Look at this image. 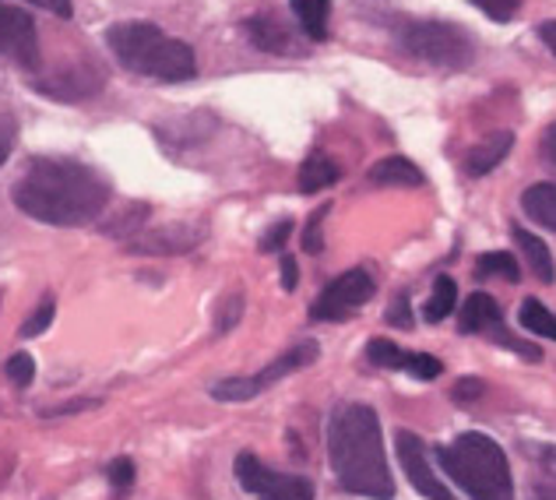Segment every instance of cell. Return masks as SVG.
<instances>
[{"label":"cell","mask_w":556,"mask_h":500,"mask_svg":"<svg viewBox=\"0 0 556 500\" xmlns=\"http://www.w3.org/2000/svg\"><path fill=\"white\" fill-rule=\"evenodd\" d=\"M296 278H300L296 261H292V258H282V289H286V292L296 289Z\"/></svg>","instance_id":"obj_38"},{"label":"cell","mask_w":556,"mask_h":500,"mask_svg":"<svg viewBox=\"0 0 556 500\" xmlns=\"http://www.w3.org/2000/svg\"><path fill=\"white\" fill-rule=\"evenodd\" d=\"M289 233H292V223L289 218H282V223H275L265 237H261V250H265V254H275V250H282L286 247V240H289Z\"/></svg>","instance_id":"obj_33"},{"label":"cell","mask_w":556,"mask_h":500,"mask_svg":"<svg viewBox=\"0 0 556 500\" xmlns=\"http://www.w3.org/2000/svg\"><path fill=\"white\" fill-rule=\"evenodd\" d=\"M11 149H14V124H0V166L8 163Z\"/></svg>","instance_id":"obj_37"},{"label":"cell","mask_w":556,"mask_h":500,"mask_svg":"<svg viewBox=\"0 0 556 500\" xmlns=\"http://www.w3.org/2000/svg\"><path fill=\"white\" fill-rule=\"evenodd\" d=\"M399 39L405 53H413L422 64H433L441 71H462L476 61V39L455 22H405Z\"/></svg>","instance_id":"obj_5"},{"label":"cell","mask_w":556,"mask_h":500,"mask_svg":"<svg viewBox=\"0 0 556 500\" xmlns=\"http://www.w3.org/2000/svg\"><path fill=\"white\" fill-rule=\"evenodd\" d=\"M317 342H303V346H296V349H289V352H282L275 363H268L265 371L261 374H254V377H229V380H218V385L212 388V399H218V402H251V399H257L261 391H268L275 380H282L286 374H296L300 366H306V363H314L317 360Z\"/></svg>","instance_id":"obj_6"},{"label":"cell","mask_w":556,"mask_h":500,"mask_svg":"<svg viewBox=\"0 0 556 500\" xmlns=\"http://www.w3.org/2000/svg\"><path fill=\"white\" fill-rule=\"evenodd\" d=\"M437 462L472 500H515L504 448L486 434H462L437 448Z\"/></svg>","instance_id":"obj_4"},{"label":"cell","mask_w":556,"mask_h":500,"mask_svg":"<svg viewBox=\"0 0 556 500\" xmlns=\"http://www.w3.org/2000/svg\"><path fill=\"white\" fill-rule=\"evenodd\" d=\"M468 4H476L486 18H493V22H510L518 14V8H521V0H468Z\"/></svg>","instance_id":"obj_29"},{"label":"cell","mask_w":556,"mask_h":500,"mask_svg":"<svg viewBox=\"0 0 556 500\" xmlns=\"http://www.w3.org/2000/svg\"><path fill=\"white\" fill-rule=\"evenodd\" d=\"M292 14H296L306 39L325 42L328 39V18H331V0H289Z\"/></svg>","instance_id":"obj_18"},{"label":"cell","mask_w":556,"mask_h":500,"mask_svg":"<svg viewBox=\"0 0 556 500\" xmlns=\"http://www.w3.org/2000/svg\"><path fill=\"white\" fill-rule=\"evenodd\" d=\"M370 184H377V187H419L422 173H419V166L408 163L405 155H388L370 170Z\"/></svg>","instance_id":"obj_16"},{"label":"cell","mask_w":556,"mask_h":500,"mask_svg":"<svg viewBox=\"0 0 556 500\" xmlns=\"http://www.w3.org/2000/svg\"><path fill=\"white\" fill-rule=\"evenodd\" d=\"M367 357L374 366H384V371H405L408 352H402L394 342H388V338H374V342L367 346Z\"/></svg>","instance_id":"obj_24"},{"label":"cell","mask_w":556,"mask_h":500,"mask_svg":"<svg viewBox=\"0 0 556 500\" xmlns=\"http://www.w3.org/2000/svg\"><path fill=\"white\" fill-rule=\"evenodd\" d=\"M405 371L413 374V377H419V380H433V377H441V360L437 357H430V352H408L405 357Z\"/></svg>","instance_id":"obj_26"},{"label":"cell","mask_w":556,"mask_h":500,"mask_svg":"<svg viewBox=\"0 0 556 500\" xmlns=\"http://www.w3.org/2000/svg\"><path fill=\"white\" fill-rule=\"evenodd\" d=\"M479 395H482V380H476V377L458 380V388H455V399H458V402H465V399H479Z\"/></svg>","instance_id":"obj_36"},{"label":"cell","mask_w":556,"mask_h":500,"mask_svg":"<svg viewBox=\"0 0 556 500\" xmlns=\"http://www.w3.org/2000/svg\"><path fill=\"white\" fill-rule=\"evenodd\" d=\"M36 88H39V92L53 96V99L75 102V99H85V96L99 92V88H102V71L99 67H71V71H61V75H53V78H39Z\"/></svg>","instance_id":"obj_11"},{"label":"cell","mask_w":556,"mask_h":500,"mask_svg":"<svg viewBox=\"0 0 556 500\" xmlns=\"http://www.w3.org/2000/svg\"><path fill=\"white\" fill-rule=\"evenodd\" d=\"M529 454L539 465V473H546V479L556 483V448L553 445H529Z\"/></svg>","instance_id":"obj_31"},{"label":"cell","mask_w":556,"mask_h":500,"mask_svg":"<svg viewBox=\"0 0 556 500\" xmlns=\"http://www.w3.org/2000/svg\"><path fill=\"white\" fill-rule=\"evenodd\" d=\"M240 314H243V300L240 297H229V300H223V307H218V321H215V332L223 335V332H229L232 325L240 321Z\"/></svg>","instance_id":"obj_32"},{"label":"cell","mask_w":556,"mask_h":500,"mask_svg":"<svg viewBox=\"0 0 556 500\" xmlns=\"http://www.w3.org/2000/svg\"><path fill=\"white\" fill-rule=\"evenodd\" d=\"M0 57H11L28 71H39V33L22 8L0 0Z\"/></svg>","instance_id":"obj_9"},{"label":"cell","mask_w":556,"mask_h":500,"mask_svg":"<svg viewBox=\"0 0 556 500\" xmlns=\"http://www.w3.org/2000/svg\"><path fill=\"white\" fill-rule=\"evenodd\" d=\"M518 321H521V328H525V332L543 335V338H553V342H556V314L546 311V303L525 300V303H521V311H518Z\"/></svg>","instance_id":"obj_22"},{"label":"cell","mask_w":556,"mask_h":500,"mask_svg":"<svg viewBox=\"0 0 556 500\" xmlns=\"http://www.w3.org/2000/svg\"><path fill=\"white\" fill-rule=\"evenodd\" d=\"M394 448H399V462H402V468H405V476H408V483L427 497V500H458L455 493H451L444 483H441V476L433 473V465H430V454H427V448H422V440L416 437V434H408V430H402L399 437H394Z\"/></svg>","instance_id":"obj_10"},{"label":"cell","mask_w":556,"mask_h":500,"mask_svg":"<svg viewBox=\"0 0 556 500\" xmlns=\"http://www.w3.org/2000/svg\"><path fill=\"white\" fill-rule=\"evenodd\" d=\"M525 500H556V483H532Z\"/></svg>","instance_id":"obj_39"},{"label":"cell","mask_w":556,"mask_h":500,"mask_svg":"<svg viewBox=\"0 0 556 500\" xmlns=\"http://www.w3.org/2000/svg\"><path fill=\"white\" fill-rule=\"evenodd\" d=\"M510 149H515V135H510V130H493L490 138H482L476 149L465 155V173L486 176L490 170L501 166V159H507Z\"/></svg>","instance_id":"obj_12"},{"label":"cell","mask_w":556,"mask_h":500,"mask_svg":"<svg viewBox=\"0 0 556 500\" xmlns=\"http://www.w3.org/2000/svg\"><path fill=\"white\" fill-rule=\"evenodd\" d=\"M4 374H8L11 385H18V388L33 385V377H36V360L28 357V352H14V357L4 363Z\"/></svg>","instance_id":"obj_25"},{"label":"cell","mask_w":556,"mask_h":500,"mask_svg":"<svg viewBox=\"0 0 556 500\" xmlns=\"http://www.w3.org/2000/svg\"><path fill=\"white\" fill-rule=\"evenodd\" d=\"M339 163H334L331 155L325 152H311L306 155V163L300 166V190H306V195H314V190H325L331 184H339Z\"/></svg>","instance_id":"obj_19"},{"label":"cell","mask_w":556,"mask_h":500,"mask_svg":"<svg viewBox=\"0 0 556 500\" xmlns=\"http://www.w3.org/2000/svg\"><path fill=\"white\" fill-rule=\"evenodd\" d=\"M455 303H458V286H455V278H451V275H437V278H433L430 300H427V307H422V317H427L430 325H437V321H444L451 311H455Z\"/></svg>","instance_id":"obj_21"},{"label":"cell","mask_w":556,"mask_h":500,"mask_svg":"<svg viewBox=\"0 0 556 500\" xmlns=\"http://www.w3.org/2000/svg\"><path fill=\"white\" fill-rule=\"evenodd\" d=\"M388 321H391V325H399V328L413 325V311H408V297H405V292H402L399 300H394V307L388 311Z\"/></svg>","instance_id":"obj_34"},{"label":"cell","mask_w":556,"mask_h":500,"mask_svg":"<svg viewBox=\"0 0 556 500\" xmlns=\"http://www.w3.org/2000/svg\"><path fill=\"white\" fill-rule=\"evenodd\" d=\"M374 289H377V283L367 268H349L334 278V283L325 286V292H320L311 307V317H317V321L353 317L356 311H363V307L374 300Z\"/></svg>","instance_id":"obj_7"},{"label":"cell","mask_w":556,"mask_h":500,"mask_svg":"<svg viewBox=\"0 0 556 500\" xmlns=\"http://www.w3.org/2000/svg\"><path fill=\"white\" fill-rule=\"evenodd\" d=\"M521 204H525V215H529L532 223L556 233V184H532L529 190H525Z\"/></svg>","instance_id":"obj_20"},{"label":"cell","mask_w":556,"mask_h":500,"mask_svg":"<svg viewBox=\"0 0 556 500\" xmlns=\"http://www.w3.org/2000/svg\"><path fill=\"white\" fill-rule=\"evenodd\" d=\"M543 155H546L549 166H556V124L546 130V138H543Z\"/></svg>","instance_id":"obj_40"},{"label":"cell","mask_w":556,"mask_h":500,"mask_svg":"<svg viewBox=\"0 0 556 500\" xmlns=\"http://www.w3.org/2000/svg\"><path fill=\"white\" fill-rule=\"evenodd\" d=\"M515 243H518V250L525 254V261H529V268H532V275L539 278V283H553L556 278V264H553V254H549V247L535 237V233H529V229H518L515 226Z\"/></svg>","instance_id":"obj_17"},{"label":"cell","mask_w":556,"mask_h":500,"mask_svg":"<svg viewBox=\"0 0 556 500\" xmlns=\"http://www.w3.org/2000/svg\"><path fill=\"white\" fill-rule=\"evenodd\" d=\"M539 39L546 42V50H549V53H556V22L539 25Z\"/></svg>","instance_id":"obj_41"},{"label":"cell","mask_w":556,"mask_h":500,"mask_svg":"<svg viewBox=\"0 0 556 500\" xmlns=\"http://www.w3.org/2000/svg\"><path fill=\"white\" fill-rule=\"evenodd\" d=\"M135 462L130 459H116V462H110L106 465V479L113 483L116 490H130V483H135Z\"/></svg>","instance_id":"obj_30"},{"label":"cell","mask_w":556,"mask_h":500,"mask_svg":"<svg viewBox=\"0 0 556 500\" xmlns=\"http://www.w3.org/2000/svg\"><path fill=\"white\" fill-rule=\"evenodd\" d=\"M28 4L56 14V18H71V14H75V4H71V0H28Z\"/></svg>","instance_id":"obj_35"},{"label":"cell","mask_w":556,"mask_h":500,"mask_svg":"<svg viewBox=\"0 0 556 500\" xmlns=\"http://www.w3.org/2000/svg\"><path fill=\"white\" fill-rule=\"evenodd\" d=\"M476 275H496V278H504V283H518L521 272H518V261L504 254V250H490V254H482L476 261Z\"/></svg>","instance_id":"obj_23"},{"label":"cell","mask_w":556,"mask_h":500,"mask_svg":"<svg viewBox=\"0 0 556 500\" xmlns=\"http://www.w3.org/2000/svg\"><path fill=\"white\" fill-rule=\"evenodd\" d=\"M247 33H251L254 47H257V50H265V53H282V57L300 53V47H296V39H292V33H289V28H286L282 22H278V18H271V14H254V18L247 22Z\"/></svg>","instance_id":"obj_13"},{"label":"cell","mask_w":556,"mask_h":500,"mask_svg":"<svg viewBox=\"0 0 556 500\" xmlns=\"http://www.w3.org/2000/svg\"><path fill=\"white\" fill-rule=\"evenodd\" d=\"M496 325H501V307H496V300L486 297V292H472V297L462 303L458 332L476 335V332H490Z\"/></svg>","instance_id":"obj_14"},{"label":"cell","mask_w":556,"mask_h":500,"mask_svg":"<svg viewBox=\"0 0 556 500\" xmlns=\"http://www.w3.org/2000/svg\"><path fill=\"white\" fill-rule=\"evenodd\" d=\"M106 47L127 71L152 82H190L198 75L194 47L152 22H121L106 28Z\"/></svg>","instance_id":"obj_3"},{"label":"cell","mask_w":556,"mask_h":500,"mask_svg":"<svg viewBox=\"0 0 556 500\" xmlns=\"http://www.w3.org/2000/svg\"><path fill=\"white\" fill-rule=\"evenodd\" d=\"M328 454L342 490L370 500H391L394 479L384 459L380 420L370 405H342L328 423Z\"/></svg>","instance_id":"obj_2"},{"label":"cell","mask_w":556,"mask_h":500,"mask_svg":"<svg viewBox=\"0 0 556 500\" xmlns=\"http://www.w3.org/2000/svg\"><path fill=\"white\" fill-rule=\"evenodd\" d=\"M328 212H331V204H320V209L311 215V223H306V229H303V250H306V254H320V250H325V237H320V226H325Z\"/></svg>","instance_id":"obj_27"},{"label":"cell","mask_w":556,"mask_h":500,"mask_svg":"<svg viewBox=\"0 0 556 500\" xmlns=\"http://www.w3.org/2000/svg\"><path fill=\"white\" fill-rule=\"evenodd\" d=\"M198 229L190 226H173V229H159L149 233V237H135V250H144V254H180V250L198 247Z\"/></svg>","instance_id":"obj_15"},{"label":"cell","mask_w":556,"mask_h":500,"mask_svg":"<svg viewBox=\"0 0 556 500\" xmlns=\"http://www.w3.org/2000/svg\"><path fill=\"white\" fill-rule=\"evenodd\" d=\"M237 479L247 493L261 500H314V487L303 476L275 473L251 451L237 454Z\"/></svg>","instance_id":"obj_8"},{"label":"cell","mask_w":556,"mask_h":500,"mask_svg":"<svg viewBox=\"0 0 556 500\" xmlns=\"http://www.w3.org/2000/svg\"><path fill=\"white\" fill-rule=\"evenodd\" d=\"M53 314H56V303H53V297H42V303L36 307V314L25 321L22 325V335L25 338H36V335H42L50 325H53Z\"/></svg>","instance_id":"obj_28"},{"label":"cell","mask_w":556,"mask_h":500,"mask_svg":"<svg viewBox=\"0 0 556 500\" xmlns=\"http://www.w3.org/2000/svg\"><path fill=\"white\" fill-rule=\"evenodd\" d=\"M113 187L89 163L64 155L33 159L11 187L14 209L47 226H89L110 204Z\"/></svg>","instance_id":"obj_1"}]
</instances>
